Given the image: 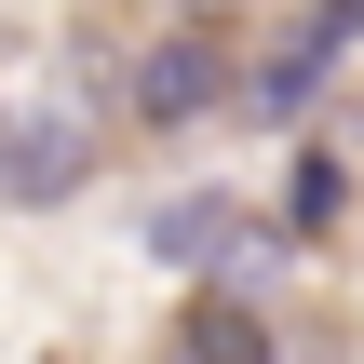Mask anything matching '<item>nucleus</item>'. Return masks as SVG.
I'll return each mask as SVG.
<instances>
[{
  "instance_id": "1",
  "label": "nucleus",
  "mask_w": 364,
  "mask_h": 364,
  "mask_svg": "<svg viewBox=\"0 0 364 364\" xmlns=\"http://www.w3.org/2000/svg\"><path fill=\"white\" fill-rule=\"evenodd\" d=\"M149 257H176V270H203V284H243L257 257H270V230L230 203V189H189V203H162V230H149Z\"/></svg>"
},
{
  "instance_id": "2",
  "label": "nucleus",
  "mask_w": 364,
  "mask_h": 364,
  "mask_svg": "<svg viewBox=\"0 0 364 364\" xmlns=\"http://www.w3.org/2000/svg\"><path fill=\"white\" fill-rule=\"evenodd\" d=\"M81 176H95V122L81 108H27L0 135V203H68Z\"/></svg>"
},
{
  "instance_id": "3",
  "label": "nucleus",
  "mask_w": 364,
  "mask_h": 364,
  "mask_svg": "<svg viewBox=\"0 0 364 364\" xmlns=\"http://www.w3.org/2000/svg\"><path fill=\"white\" fill-rule=\"evenodd\" d=\"M122 95H135V122H162V135H176V122H203V108L230 95V41H216V27H176Z\"/></svg>"
},
{
  "instance_id": "4",
  "label": "nucleus",
  "mask_w": 364,
  "mask_h": 364,
  "mask_svg": "<svg viewBox=\"0 0 364 364\" xmlns=\"http://www.w3.org/2000/svg\"><path fill=\"white\" fill-rule=\"evenodd\" d=\"M351 41H364V0H311V14H297V54L270 68V108H297V95H311V81L351 54Z\"/></svg>"
},
{
  "instance_id": "5",
  "label": "nucleus",
  "mask_w": 364,
  "mask_h": 364,
  "mask_svg": "<svg viewBox=\"0 0 364 364\" xmlns=\"http://www.w3.org/2000/svg\"><path fill=\"white\" fill-rule=\"evenodd\" d=\"M176 364H270V324H257L243 297H203V311L176 324Z\"/></svg>"
},
{
  "instance_id": "6",
  "label": "nucleus",
  "mask_w": 364,
  "mask_h": 364,
  "mask_svg": "<svg viewBox=\"0 0 364 364\" xmlns=\"http://www.w3.org/2000/svg\"><path fill=\"white\" fill-rule=\"evenodd\" d=\"M338 203H351V176H338V149H297V189H284V230L311 243V230H338Z\"/></svg>"
}]
</instances>
